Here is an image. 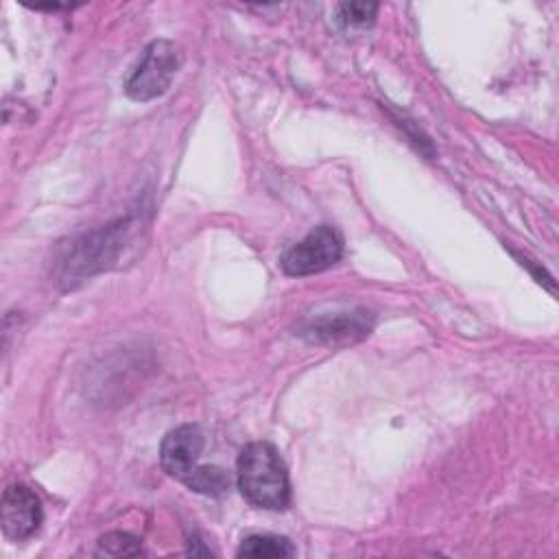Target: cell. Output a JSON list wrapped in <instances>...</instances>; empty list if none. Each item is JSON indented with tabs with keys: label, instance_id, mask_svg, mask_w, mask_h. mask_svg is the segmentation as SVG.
Listing matches in <instances>:
<instances>
[{
	"label": "cell",
	"instance_id": "1",
	"mask_svg": "<svg viewBox=\"0 0 559 559\" xmlns=\"http://www.w3.org/2000/svg\"><path fill=\"white\" fill-rule=\"evenodd\" d=\"M236 483L247 502L282 511L290 502V480L280 452L266 441L242 448L236 463Z\"/></svg>",
	"mask_w": 559,
	"mask_h": 559
},
{
	"label": "cell",
	"instance_id": "5",
	"mask_svg": "<svg viewBox=\"0 0 559 559\" xmlns=\"http://www.w3.org/2000/svg\"><path fill=\"white\" fill-rule=\"evenodd\" d=\"M2 531L9 539H26L37 533L41 524V502L35 491L26 485H9L0 502Z\"/></svg>",
	"mask_w": 559,
	"mask_h": 559
},
{
	"label": "cell",
	"instance_id": "8",
	"mask_svg": "<svg viewBox=\"0 0 559 559\" xmlns=\"http://www.w3.org/2000/svg\"><path fill=\"white\" fill-rule=\"evenodd\" d=\"M183 485L197 493H203V496H223L229 485H231V478L229 474L218 467V465H197L183 480Z\"/></svg>",
	"mask_w": 559,
	"mask_h": 559
},
{
	"label": "cell",
	"instance_id": "7",
	"mask_svg": "<svg viewBox=\"0 0 559 559\" xmlns=\"http://www.w3.org/2000/svg\"><path fill=\"white\" fill-rule=\"evenodd\" d=\"M203 450V432L194 424H181L170 430L159 448V463L162 469L177 478L186 480V476L197 467V459Z\"/></svg>",
	"mask_w": 559,
	"mask_h": 559
},
{
	"label": "cell",
	"instance_id": "11",
	"mask_svg": "<svg viewBox=\"0 0 559 559\" xmlns=\"http://www.w3.org/2000/svg\"><path fill=\"white\" fill-rule=\"evenodd\" d=\"M376 13H378L376 2H343L338 4L336 20L345 28H362L373 22Z\"/></svg>",
	"mask_w": 559,
	"mask_h": 559
},
{
	"label": "cell",
	"instance_id": "6",
	"mask_svg": "<svg viewBox=\"0 0 559 559\" xmlns=\"http://www.w3.org/2000/svg\"><path fill=\"white\" fill-rule=\"evenodd\" d=\"M373 321L371 312L356 310V312H336V314H323L319 319H312L301 328V336L308 343L317 345H338V343H352L369 334Z\"/></svg>",
	"mask_w": 559,
	"mask_h": 559
},
{
	"label": "cell",
	"instance_id": "2",
	"mask_svg": "<svg viewBox=\"0 0 559 559\" xmlns=\"http://www.w3.org/2000/svg\"><path fill=\"white\" fill-rule=\"evenodd\" d=\"M127 234L129 218H120L114 225H107L70 245V251L61 262V280L72 286L81 277L107 269L124 247Z\"/></svg>",
	"mask_w": 559,
	"mask_h": 559
},
{
	"label": "cell",
	"instance_id": "9",
	"mask_svg": "<svg viewBox=\"0 0 559 559\" xmlns=\"http://www.w3.org/2000/svg\"><path fill=\"white\" fill-rule=\"evenodd\" d=\"M295 548L280 535H249L238 548V557H293Z\"/></svg>",
	"mask_w": 559,
	"mask_h": 559
},
{
	"label": "cell",
	"instance_id": "10",
	"mask_svg": "<svg viewBox=\"0 0 559 559\" xmlns=\"http://www.w3.org/2000/svg\"><path fill=\"white\" fill-rule=\"evenodd\" d=\"M98 555H107V557H135L142 552V544L135 535L124 533V531H111L105 533L98 539Z\"/></svg>",
	"mask_w": 559,
	"mask_h": 559
},
{
	"label": "cell",
	"instance_id": "3",
	"mask_svg": "<svg viewBox=\"0 0 559 559\" xmlns=\"http://www.w3.org/2000/svg\"><path fill=\"white\" fill-rule=\"evenodd\" d=\"M181 66V52L170 39H153L124 81V92L133 100L162 96Z\"/></svg>",
	"mask_w": 559,
	"mask_h": 559
},
{
	"label": "cell",
	"instance_id": "4",
	"mask_svg": "<svg viewBox=\"0 0 559 559\" xmlns=\"http://www.w3.org/2000/svg\"><path fill=\"white\" fill-rule=\"evenodd\" d=\"M341 255L343 236L330 225H319L282 253L280 266L286 275L304 277L330 269L341 260Z\"/></svg>",
	"mask_w": 559,
	"mask_h": 559
}]
</instances>
